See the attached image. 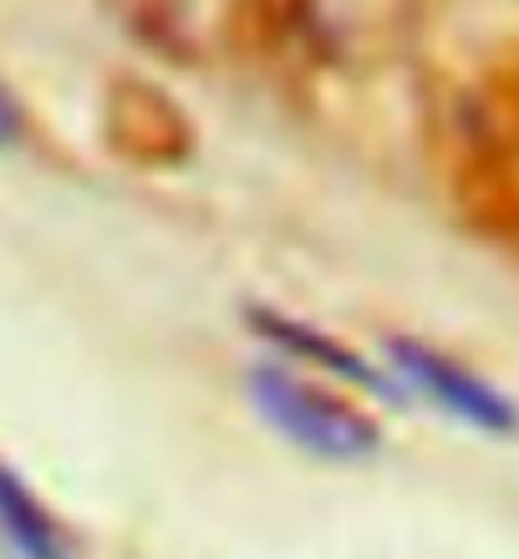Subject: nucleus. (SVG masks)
Instances as JSON below:
<instances>
[{
  "instance_id": "1",
  "label": "nucleus",
  "mask_w": 519,
  "mask_h": 559,
  "mask_svg": "<svg viewBox=\"0 0 519 559\" xmlns=\"http://www.w3.org/2000/svg\"><path fill=\"white\" fill-rule=\"evenodd\" d=\"M250 397L275 432H285L296 448H306L311 457H327V463H362L382 442L377 427L356 407H346L342 397H331V392L300 382L281 367H255Z\"/></svg>"
},
{
  "instance_id": "2",
  "label": "nucleus",
  "mask_w": 519,
  "mask_h": 559,
  "mask_svg": "<svg viewBox=\"0 0 519 559\" xmlns=\"http://www.w3.org/2000/svg\"><path fill=\"white\" fill-rule=\"evenodd\" d=\"M392 367H398L402 392H423L428 402H438L444 413H453L479 432H515L519 427V413L484 377L463 371L459 361H448V356L428 352L417 341H392Z\"/></svg>"
},
{
  "instance_id": "3",
  "label": "nucleus",
  "mask_w": 519,
  "mask_h": 559,
  "mask_svg": "<svg viewBox=\"0 0 519 559\" xmlns=\"http://www.w3.org/2000/svg\"><path fill=\"white\" fill-rule=\"evenodd\" d=\"M0 549L11 559H76L61 524L5 463H0Z\"/></svg>"
},
{
  "instance_id": "4",
  "label": "nucleus",
  "mask_w": 519,
  "mask_h": 559,
  "mask_svg": "<svg viewBox=\"0 0 519 559\" xmlns=\"http://www.w3.org/2000/svg\"><path fill=\"white\" fill-rule=\"evenodd\" d=\"M250 321L260 325V331H266L270 341H281L285 352L306 356V361H316V367H327V371H342V377L362 382L367 392H377V397H402V386H398V382H387V377H377V371H371L367 361H356L352 352H342V346H331V341L321 336V331H306V325L285 321V316H270V310H255Z\"/></svg>"
},
{
  "instance_id": "5",
  "label": "nucleus",
  "mask_w": 519,
  "mask_h": 559,
  "mask_svg": "<svg viewBox=\"0 0 519 559\" xmlns=\"http://www.w3.org/2000/svg\"><path fill=\"white\" fill-rule=\"evenodd\" d=\"M15 138H21V112H15V103L0 92V147L15 143Z\"/></svg>"
}]
</instances>
